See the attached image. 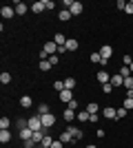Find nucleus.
<instances>
[{
  "mask_svg": "<svg viewBox=\"0 0 133 148\" xmlns=\"http://www.w3.org/2000/svg\"><path fill=\"white\" fill-rule=\"evenodd\" d=\"M98 53H100L102 56V60L107 62H111V56H113V49H111V47H109V44H104V47H100V51H98Z\"/></svg>",
  "mask_w": 133,
  "mask_h": 148,
  "instance_id": "obj_2",
  "label": "nucleus"
},
{
  "mask_svg": "<svg viewBox=\"0 0 133 148\" xmlns=\"http://www.w3.org/2000/svg\"><path fill=\"white\" fill-rule=\"evenodd\" d=\"M51 144H53V139H51L49 135H44V139H42V144H40V146H42V148H51Z\"/></svg>",
  "mask_w": 133,
  "mask_h": 148,
  "instance_id": "obj_27",
  "label": "nucleus"
},
{
  "mask_svg": "<svg viewBox=\"0 0 133 148\" xmlns=\"http://www.w3.org/2000/svg\"><path fill=\"white\" fill-rule=\"evenodd\" d=\"M124 88H127V91H133V77H124Z\"/></svg>",
  "mask_w": 133,
  "mask_h": 148,
  "instance_id": "obj_31",
  "label": "nucleus"
},
{
  "mask_svg": "<svg viewBox=\"0 0 133 148\" xmlns=\"http://www.w3.org/2000/svg\"><path fill=\"white\" fill-rule=\"evenodd\" d=\"M124 7H127V2H124V0H118V9H122V11H124Z\"/></svg>",
  "mask_w": 133,
  "mask_h": 148,
  "instance_id": "obj_44",
  "label": "nucleus"
},
{
  "mask_svg": "<svg viewBox=\"0 0 133 148\" xmlns=\"http://www.w3.org/2000/svg\"><path fill=\"white\" fill-rule=\"evenodd\" d=\"M98 119H100V115H98V113H93V115L89 117V122H91V124H98Z\"/></svg>",
  "mask_w": 133,
  "mask_h": 148,
  "instance_id": "obj_40",
  "label": "nucleus"
},
{
  "mask_svg": "<svg viewBox=\"0 0 133 148\" xmlns=\"http://www.w3.org/2000/svg\"><path fill=\"white\" fill-rule=\"evenodd\" d=\"M51 69V62L49 60H40V71H49Z\"/></svg>",
  "mask_w": 133,
  "mask_h": 148,
  "instance_id": "obj_30",
  "label": "nucleus"
},
{
  "mask_svg": "<svg viewBox=\"0 0 133 148\" xmlns=\"http://www.w3.org/2000/svg\"><path fill=\"white\" fill-rule=\"evenodd\" d=\"M0 142L9 144V142H11V133H9V130H0Z\"/></svg>",
  "mask_w": 133,
  "mask_h": 148,
  "instance_id": "obj_19",
  "label": "nucleus"
},
{
  "mask_svg": "<svg viewBox=\"0 0 133 148\" xmlns=\"http://www.w3.org/2000/svg\"><path fill=\"white\" fill-rule=\"evenodd\" d=\"M64 88L73 91V88H76V77H67V80H64Z\"/></svg>",
  "mask_w": 133,
  "mask_h": 148,
  "instance_id": "obj_21",
  "label": "nucleus"
},
{
  "mask_svg": "<svg viewBox=\"0 0 133 148\" xmlns=\"http://www.w3.org/2000/svg\"><path fill=\"white\" fill-rule=\"evenodd\" d=\"M82 9H84V5H82V2H78V0H73V5L69 7L71 16H80V13H82Z\"/></svg>",
  "mask_w": 133,
  "mask_h": 148,
  "instance_id": "obj_5",
  "label": "nucleus"
},
{
  "mask_svg": "<svg viewBox=\"0 0 133 148\" xmlns=\"http://www.w3.org/2000/svg\"><path fill=\"white\" fill-rule=\"evenodd\" d=\"M124 11H127L129 16H131V13H133V0H131V2H127V7H124Z\"/></svg>",
  "mask_w": 133,
  "mask_h": 148,
  "instance_id": "obj_38",
  "label": "nucleus"
},
{
  "mask_svg": "<svg viewBox=\"0 0 133 148\" xmlns=\"http://www.w3.org/2000/svg\"><path fill=\"white\" fill-rule=\"evenodd\" d=\"M95 80L100 82V84H109V82H111V75H109L107 71H104V69H102V71H98V75H95Z\"/></svg>",
  "mask_w": 133,
  "mask_h": 148,
  "instance_id": "obj_4",
  "label": "nucleus"
},
{
  "mask_svg": "<svg viewBox=\"0 0 133 148\" xmlns=\"http://www.w3.org/2000/svg\"><path fill=\"white\" fill-rule=\"evenodd\" d=\"M62 117L67 119V122H73V119L78 117V113H76V111H71V108H64V111H62Z\"/></svg>",
  "mask_w": 133,
  "mask_h": 148,
  "instance_id": "obj_13",
  "label": "nucleus"
},
{
  "mask_svg": "<svg viewBox=\"0 0 133 148\" xmlns=\"http://www.w3.org/2000/svg\"><path fill=\"white\" fill-rule=\"evenodd\" d=\"M129 73H131V69H129V66H122L120 69V75H122V77H131Z\"/></svg>",
  "mask_w": 133,
  "mask_h": 148,
  "instance_id": "obj_34",
  "label": "nucleus"
},
{
  "mask_svg": "<svg viewBox=\"0 0 133 148\" xmlns=\"http://www.w3.org/2000/svg\"><path fill=\"white\" fill-rule=\"evenodd\" d=\"M67 130L71 133V137H73V142H76V139H82V135H84L82 130H80V128H76V126H69Z\"/></svg>",
  "mask_w": 133,
  "mask_h": 148,
  "instance_id": "obj_12",
  "label": "nucleus"
},
{
  "mask_svg": "<svg viewBox=\"0 0 133 148\" xmlns=\"http://www.w3.org/2000/svg\"><path fill=\"white\" fill-rule=\"evenodd\" d=\"M91 62H95V64H100V66H107V62L102 60L100 53H91Z\"/></svg>",
  "mask_w": 133,
  "mask_h": 148,
  "instance_id": "obj_18",
  "label": "nucleus"
},
{
  "mask_svg": "<svg viewBox=\"0 0 133 148\" xmlns=\"http://www.w3.org/2000/svg\"><path fill=\"white\" fill-rule=\"evenodd\" d=\"M64 47H67V51H78V42H76V40H73V38H69Z\"/></svg>",
  "mask_w": 133,
  "mask_h": 148,
  "instance_id": "obj_20",
  "label": "nucleus"
},
{
  "mask_svg": "<svg viewBox=\"0 0 133 148\" xmlns=\"http://www.w3.org/2000/svg\"><path fill=\"white\" fill-rule=\"evenodd\" d=\"M127 115H129V111H127V108H124V106H122V108H118V119L127 117Z\"/></svg>",
  "mask_w": 133,
  "mask_h": 148,
  "instance_id": "obj_33",
  "label": "nucleus"
},
{
  "mask_svg": "<svg viewBox=\"0 0 133 148\" xmlns=\"http://www.w3.org/2000/svg\"><path fill=\"white\" fill-rule=\"evenodd\" d=\"M33 133H36V130H31L29 126H27V128L20 130V139H22V142H27V139H31V137H33Z\"/></svg>",
  "mask_w": 133,
  "mask_h": 148,
  "instance_id": "obj_10",
  "label": "nucleus"
},
{
  "mask_svg": "<svg viewBox=\"0 0 133 148\" xmlns=\"http://www.w3.org/2000/svg\"><path fill=\"white\" fill-rule=\"evenodd\" d=\"M49 113V104H40V108H38V115H47Z\"/></svg>",
  "mask_w": 133,
  "mask_h": 148,
  "instance_id": "obj_32",
  "label": "nucleus"
},
{
  "mask_svg": "<svg viewBox=\"0 0 133 148\" xmlns=\"http://www.w3.org/2000/svg\"><path fill=\"white\" fill-rule=\"evenodd\" d=\"M129 69H131V73H133V62H131V66H129Z\"/></svg>",
  "mask_w": 133,
  "mask_h": 148,
  "instance_id": "obj_46",
  "label": "nucleus"
},
{
  "mask_svg": "<svg viewBox=\"0 0 133 148\" xmlns=\"http://www.w3.org/2000/svg\"><path fill=\"white\" fill-rule=\"evenodd\" d=\"M44 9H56V2L53 0H44Z\"/></svg>",
  "mask_w": 133,
  "mask_h": 148,
  "instance_id": "obj_35",
  "label": "nucleus"
},
{
  "mask_svg": "<svg viewBox=\"0 0 133 148\" xmlns=\"http://www.w3.org/2000/svg\"><path fill=\"white\" fill-rule=\"evenodd\" d=\"M53 88H56L58 93H62L64 91V82L62 80H56V82H53Z\"/></svg>",
  "mask_w": 133,
  "mask_h": 148,
  "instance_id": "obj_26",
  "label": "nucleus"
},
{
  "mask_svg": "<svg viewBox=\"0 0 133 148\" xmlns=\"http://www.w3.org/2000/svg\"><path fill=\"white\" fill-rule=\"evenodd\" d=\"M60 142H62V144L73 142V137H71V133H69V130H62V133H60Z\"/></svg>",
  "mask_w": 133,
  "mask_h": 148,
  "instance_id": "obj_17",
  "label": "nucleus"
},
{
  "mask_svg": "<svg viewBox=\"0 0 133 148\" xmlns=\"http://www.w3.org/2000/svg\"><path fill=\"white\" fill-rule=\"evenodd\" d=\"M40 148H42V146H40Z\"/></svg>",
  "mask_w": 133,
  "mask_h": 148,
  "instance_id": "obj_47",
  "label": "nucleus"
},
{
  "mask_svg": "<svg viewBox=\"0 0 133 148\" xmlns=\"http://www.w3.org/2000/svg\"><path fill=\"white\" fill-rule=\"evenodd\" d=\"M122 106H124L127 111H131V108H133V97H124V102H122Z\"/></svg>",
  "mask_w": 133,
  "mask_h": 148,
  "instance_id": "obj_28",
  "label": "nucleus"
},
{
  "mask_svg": "<svg viewBox=\"0 0 133 148\" xmlns=\"http://www.w3.org/2000/svg\"><path fill=\"white\" fill-rule=\"evenodd\" d=\"M31 11H33V13H42V11H44V0L33 2V5H31Z\"/></svg>",
  "mask_w": 133,
  "mask_h": 148,
  "instance_id": "obj_15",
  "label": "nucleus"
},
{
  "mask_svg": "<svg viewBox=\"0 0 133 148\" xmlns=\"http://www.w3.org/2000/svg\"><path fill=\"white\" fill-rule=\"evenodd\" d=\"M58 97L62 99L64 104H69L71 99H73V91H69V88H64V91H62V93H58Z\"/></svg>",
  "mask_w": 133,
  "mask_h": 148,
  "instance_id": "obj_8",
  "label": "nucleus"
},
{
  "mask_svg": "<svg viewBox=\"0 0 133 148\" xmlns=\"http://www.w3.org/2000/svg\"><path fill=\"white\" fill-rule=\"evenodd\" d=\"M67 108H71V111H76V108H78V102H76V99H71L69 104H67Z\"/></svg>",
  "mask_w": 133,
  "mask_h": 148,
  "instance_id": "obj_39",
  "label": "nucleus"
},
{
  "mask_svg": "<svg viewBox=\"0 0 133 148\" xmlns=\"http://www.w3.org/2000/svg\"><path fill=\"white\" fill-rule=\"evenodd\" d=\"M111 84H113V88H115V86H124V77H122L120 73L111 75Z\"/></svg>",
  "mask_w": 133,
  "mask_h": 148,
  "instance_id": "obj_11",
  "label": "nucleus"
},
{
  "mask_svg": "<svg viewBox=\"0 0 133 148\" xmlns=\"http://www.w3.org/2000/svg\"><path fill=\"white\" fill-rule=\"evenodd\" d=\"M9 126H11V119H9V117L0 119V130H9Z\"/></svg>",
  "mask_w": 133,
  "mask_h": 148,
  "instance_id": "obj_22",
  "label": "nucleus"
},
{
  "mask_svg": "<svg viewBox=\"0 0 133 148\" xmlns=\"http://www.w3.org/2000/svg\"><path fill=\"white\" fill-rule=\"evenodd\" d=\"M31 139H33V142H36V144H42V139H44V133H42V130H36Z\"/></svg>",
  "mask_w": 133,
  "mask_h": 148,
  "instance_id": "obj_23",
  "label": "nucleus"
},
{
  "mask_svg": "<svg viewBox=\"0 0 133 148\" xmlns=\"http://www.w3.org/2000/svg\"><path fill=\"white\" fill-rule=\"evenodd\" d=\"M40 119H42V126H44V128H51V126L56 124V117H53L51 113H47V115H40Z\"/></svg>",
  "mask_w": 133,
  "mask_h": 148,
  "instance_id": "obj_3",
  "label": "nucleus"
},
{
  "mask_svg": "<svg viewBox=\"0 0 133 148\" xmlns=\"http://www.w3.org/2000/svg\"><path fill=\"white\" fill-rule=\"evenodd\" d=\"M122 62H124V66H131L133 58H131V56H124V58H122Z\"/></svg>",
  "mask_w": 133,
  "mask_h": 148,
  "instance_id": "obj_37",
  "label": "nucleus"
},
{
  "mask_svg": "<svg viewBox=\"0 0 133 148\" xmlns=\"http://www.w3.org/2000/svg\"><path fill=\"white\" fill-rule=\"evenodd\" d=\"M0 82H2V84H9V82H11V73L2 71V73H0Z\"/></svg>",
  "mask_w": 133,
  "mask_h": 148,
  "instance_id": "obj_24",
  "label": "nucleus"
},
{
  "mask_svg": "<svg viewBox=\"0 0 133 148\" xmlns=\"http://www.w3.org/2000/svg\"><path fill=\"white\" fill-rule=\"evenodd\" d=\"M87 148H98V146H93V144H91V146H87Z\"/></svg>",
  "mask_w": 133,
  "mask_h": 148,
  "instance_id": "obj_45",
  "label": "nucleus"
},
{
  "mask_svg": "<svg viewBox=\"0 0 133 148\" xmlns=\"http://www.w3.org/2000/svg\"><path fill=\"white\" fill-rule=\"evenodd\" d=\"M31 104H33L31 95H22V97H20V106H22V108H31Z\"/></svg>",
  "mask_w": 133,
  "mask_h": 148,
  "instance_id": "obj_14",
  "label": "nucleus"
},
{
  "mask_svg": "<svg viewBox=\"0 0 133 148\" xmlns=\"http://www.w3.org/2000/svg\"><path fill=\"white\" fill-rule=\"evenodd\" d=\"M58 18L62 20V22H67V20H71V11L69 9H60V11H58Z\"/></svg>",
  "mask_w": 133,
  "mask_h": 148,
  "instance_id": "obj_16",
  "label": "nucleus"
},
{
  "mask_svg": "<svg viewBox=\"0 0 133 148\" xmlns=\"http://www.w3.org/2000/svg\"><path fill=\"white\" fill-rule=\"evenodd\" d=\"M33 146H36V142H33V139H27V142H25V148H33Z\"/></svg>",
  "mask_w": 133,
  "mask_h": 148,
  "instance_id": "obj_43",
  "label": "nucleus"
},
{
  "mask_svg": "<svg viewBox=\"0 0 133 148\" xmlns=\"http://www.w3.org/2000/svg\"><path fill=\"white\" fill-rule=\"evenodd\" d=\"M29 128H31V130H42L44 128L40 115H31V117H29Z\"/></svg>",
  "mask_w": 133,
  "mask_h": 148,
  "instance_id": "obj_1",
  "label": "nucleus"
},
{
  "mask_svg": "<svg viewBox=\"0 0 133 148\" xmlns=\"http://www.w3.org/2000/svg\"><path fill=\"white\" fill-rule=\"evenodd\" d=\"M98 111H100V108H98V104H95V102H91V104L87 106V113H89V115H93V113H98Z\"/></svg>",
  "mask_w": 133,
  "mask_h": 148,
  "instance_id": "obj_25",
  "label": "nucleus"
},
{
  "mask_svg": "<svg viewBox=\"0 0 133 148\" xmlns=\"http://www.w3.org/2000/svg\"><path fill=\"white\" fill-rule=\"evenodd\" d=\"M29 9H31V7H29V5H25V2H20V0L16 2V16H25V13L29 11Z\"/></svg>",
  "mask_w": 133,
  "mask_h": 148,
  "instance_id": "obj_9",
  "label": "nucleus"
},
{
  "mask_svg": "<svg viewBox=\"0 0 133 148\" xmlns=\"http://www.w3.org/2000/svg\"><path fill=\"white\" fill-rule=\"evenodd\" d=\"M102 115L107 119H118V108H111V106H107V108H102Z\"/></svg>",
  "mask_w": 133,
  "mask_h": 148,
  "instance_id": "obj_6",
  "label": "nucleus"
},
{
  "mask_svg": "<svg viewBox=\"0 0 133 148\" xmlns=\"http://www.w3.org/2000/svg\"><path fill=\"white\" fill-rule=\"evenodd\" d=\"M49 62H51V66H56L58 62H60V58H58V56H51V58H49Z\"/></svg>",
  "mask_w": 133,
  "mask_h": 148,
  "instance_id": "obj_41",
  "label": "nucleus"
},
{
  "mask_svg": "<svg viewBox=\"0 0 133 148\" xmlns=\"http://www.w3.org/2000/svg\"><path fill=\"white\" fill-rule=\"evenodd\" d=\"M62 146H64V144L60 142V139H53V144H51V148H62Z\"/></svg>",
  "mask_w": 133,
  "mask_h": 148,
  "instance_id": "obj_42",
  "label": "nucleus"
},
{
  "mask_svg": "<svg viewBox=\"0 0 133 148\" xmlns=\"http://www.w3.org/2000/svg\"><path fill=\"white\" fill-rule=\"evenodd\" d=\"M89 117H91V115H89L87 111H82V113H78V122H89Z\"/></svg>",
  "mask_w": 133,
  "mask_h": 148,
  "instance_id": "obj_29",
  "label": "nucleus"
},
{
  "mask_svg": "<svg viewBox=\"0 0 133 148\" xmlns=\"http://www.w3.org/2000/svg\"><path fill=\"white\" fill-rule=\"evenodd\" d=\"M102 91H104V93H111V91H113V84H111V82H109V84H102Z\"/></svg>",
  "mask_w": 133,
  "mask_h": 148,
  "instance_id": "obj_36",
  "label": "nucleus"
},
{
  "mask_svg": "<svg viewBox=\"0 0 133 148\" xmlns=\"http://www.w3.org/2000/svg\"><path fill=\"white\" fill-rule=\"evenodd\" d=\"M0 13H2V18H5V20H9V18H13V16H16V7H2V9H0Z\"/></svg>",
  "mask_w": 133,
  "mask_h": 148,
  "instance_id": "obj_7",
  "label": "nucleus"
}]
</instances>
